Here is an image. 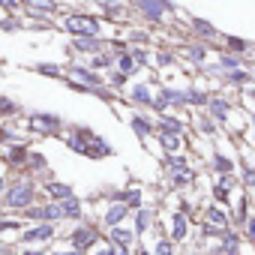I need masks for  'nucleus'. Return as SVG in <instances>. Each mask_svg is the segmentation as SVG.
<instances>
[{
	"mask_svg": "<svg viewBox=\"0 0 255 255\" xmlns=\"http://www.w3.org/2000/svg\"><path fill=\"white\" fill-rule=\"evenodd\" d=\"M129 99H132L135 105H153V93H150V87H147L144 81L129 87Z\"/></svg>",
	"mask_w": 255,
	"mask_h": 255,
	"instance_id": "10",
	"label": "nucleus"
},
{
	"mask_svg": "<svg viewBox=\"0 0 255 255\" xmlns=\"http://www.w3.org/2000/svg\"><path fill=\"white\" fill-rule=\"evenodd\" d=\"M186 57H189L195 66H201L204 57H207V48H204V45H189V48H186Z\"/></svg>",
	"mask_w": 255,
	"mask_h": 255,
	"instance_id": "22",
	"label": "nucleus"
},
{
	"mask_svg": "<svg viewBox=\"0 0 255 255\" xmlns=\"http://www.w3.org/2000/svg\"><path fill=\"white\" fill-rule=\"evenodd\" d=\"M84 249H69V252H57V255H81Z\"/></svg>",
	"mask_w": 255,
	"mask_h": 255,
	"instance_id": "49",
	"label": "nucleus"
},
{
	"mask_svg": "<svg viewBox=\"0 0 255 255\" xmlns=\"http://www.w3.org/2000/svg\"><path fill=\"white\" fill-rule=\"evenodd\" d=\"M153 255H174V246H171L168 240H159L156 249H153Z\"/></svg>",
	"mask_w": 255,
	"mask_h": 255,
	"instance_id": "38",
	"label": "nucleus"
},
{
	"mask_svg": "<svg viewBox=\"0 0 255 255\" xmlns=\"http://www.w3.org/2000/svg\"><path fill=\"white\" fill-rule=\"evenodd\" d=\"M93 3H99V6H114V3H120V0H93Z\"/></svg>",
	"mask_w": 255,
	"mask_h": 255,
	"instance_id": "46",
	"label": "nucleus"
},
{
	"mask_svg": "<svg viewBox=\"0 0 255 255\" xmlns=\"http://www.w3.org/2000/svg\"><path fill=\"white\" fill-rule=\"evenodd\" d=\"M18 111V105L12 102V99H6V96H0V114H15Z\"/></svg>",
	"mask_w": 255,
	"mask_h": 255,
	"instance_id": "36",
	"label": "nucleus"
},
{
	"mask_svg": "<svg viewBox=\"0 0 255 255\" xmlns=\"http://www.w3.org/2000/svg\"><path fill=\"white\" fill-rule=\"evenodd\" d=\"M225 42H228V48H231L234 54H243V51H249V42H246V39H240V36H228Z\"/></svg>",
	"mask_w": 255,
	"mask_h": 255,
	"instance_id": "26",
	"label": "nucleus"
},
{
	"mask_svg": "<svg viewBox=\"0 0 255 255\" xmlns=\"http://www.w3.org/2000/svg\"><path fill=\"white\" fill-rule=\"evenodd\" d=\"M0 27H3V30H21V21L18 18H3V21H0Z\"/></svg>",
	"mask_w": 255,
	"mask_h": 255,
	"instance_id": "41",
	"label": "nucleus"
},
{
	"mask_svg": "<svg viewBox=\"0 0 255 255\" xmlns=\"http://www.w3.org/2000/svg\"><path fill=\"white\" fill-rule=\"evenodd\" d=\"M246 234H249V240L255 243V219H249V222H246Z\"/></svg>",
	"mask_w": 255,
	"mask_h": 255,
	"instance_id": "45",
	"label": "nucleus"
},
{
	"mask_svg": "<svg viewBox=\"0 0 255 255\" xmlns=\"http://www.w3.org/2000/svg\"><path fill=\"white\" fill-rule=\"evenodd\" d=\"M132 6H135V9L144 15V21H150V24L165 21V15L174 9L171 0H132Z\"/></svg>",
	"mask_w": 255,
	"mask_h": 255,
	"instance_id": "2",
	"label": "nucleus"
},
{
	"mask_svg": "<svg viewBox=\"0 0 255 255\" xmlns=\"http://www.w3.org/2000/svg\"><path fill=\"white\" fill-rule=\"evenodd\" d=\"M96 255H114V252H111V249H105V252H96Z\"/></svg>",
	"mask_w": 255,
	"mask_h": 255,
	"instance_id": "52",
	"label": "nucleus"
},
{
	"mask_svg": "<svg viewBox=\"0 0 255 255\" xmlns=\"http://www.w3.org/2000/svg\"><path fill=\"white\" fill-rule=\"evenodd\" d=\"M138 255H150V252H144V249H138Z\"/></svg>",
	"mask_w": 255,
	"mask_h": 255,
	"instance_id": "53",
	"label": "nucleus"
},
{
	"mask_svg": "<svg viewBox=\"0 0 255 255\" xmlns=\"http://www.w3.org/2000/svg\"><path fill=\"white\" fill-rule=\"evenodd\" d=\"M21 255H42V252H36V249H24Z\"/></svg>",
	"mask_w": 255,
	"mask_h": 255,
	"instance_id": "50",
	"label": "nucleus"
},
{
	"mask_svg": "<svg viewBox=\"0 0 255 255\" xmlns=\"http://www.w3.org/2000/svg\"><path fill=\"white\" fill-rule=\"evenodd\" d=\"M87 156H111V147L102 141V138H96V135H90L87 138V150H84Z\"/></svg>",
	"mask_w": 255,
	"mask_h": 255,
	"instance_id": "14",
	"label": "nucleus"
},
{
	"mask_svg": "<svg viewBox=\"0 0 255 255\" xmlns=\"http://www.w3.org/2000/svg\"><path fill=\"white\" fill-rule=\"evenodd\" d=\"M129 54L135 57V63H138V66H144V63H147V51H144V48H129Z\"/></svg>",
	"mask_w": 255,
	"mask_h": 255,
	"instance_id": "40",
	"label": "nucleus"
},
{
	"mask_svg": "<svg viewBox=\"0 0 255 255\" xmlns=\"http://www.w3.org/2000/svg\"><path fill=\"white\" fill-rule=\"evenodd\" d=\"M66 75H69V81H78V84H87V87H102V84H105V78H102L96 69L84 66V63H69Z\"/></svg>",
	"mask_w": 255,
	"mask_h": 255,
	"instance_id": "3",
	"label": "nucleus"
},
{
	"mask_svg": "<svg viewBox=\"0 0 255 255\" xmlns=\"http://www.w3.org/2000/svg\"><path fill=\"white\" fill-rule=\"evenodd\" d=\"M30 216H36V219H63V207L60 204H48L42 210H30Z\"/></svg>",
	"mask_w": 255,
	"mask_h": 255,
	"instance_id": "17",
	"label": "nucleus"
},
{
	"mask_svg": "<svg viewBox=\"0 0 255 255\" xmlns=\"http://www.w3.org/2000/svg\"><path fill=\"white\" fill-rule=\"evenodd\" d=\"M228 255H234V252H228Z\"/></svg>",
	"mask_w": 255,
	"mask_h": 255,
	"instance_id": "56",
	"label": "nucleus"
},
{
	"mask_svg": "<svg viewBox=\"0 0 255 255\" xmlns=\"http://www.w3.org/2000/svg\"><path fill=\"white\" fill-rule=\"evenodd\" d=\"M189 180H192V171H189V168H180V171H174L171 186H183V183H189Z\"/></svg>",
	"mask_w": 255,
	"mask_h": 255,
	"instance_id": "32",
	"label": "nucleus"
},
{
	"mask_svg": "<svg viewBox=\"0 0 255 255\" xmlns=\"http://www.w3.org/2000/svg\"><path fill=\"white\" fill-rule=\"evenodd\" d=\"M207 108H210V114H213L216 120H228V111H231V108H228V102H225V99H210V102H207Z\"/></svg>",
	"mask_w": 255,
	"mask_h": 255,
	"instance_id": "19",
	"label": "nucleus"
},
{
	"mask_svg": "<svg viewBox=\"0 0 255 255\" xmlns=\"http://www.w3.org/2000/svg\"><path fill=\"white\" fill-rule=\"evenodd\" d=\"M180 129H183V123H180L177 117H162V120H159V132H174V135H177Z\"/></svg>",
	"mask_w": 255,
	"mask_h": 255,
	"instance_id": "21",
	"label": "nucleus"
},
{
	"mask_svg": "<svg viewBox=\"0 0 255 255\" xmlns=\"http://www.w3.org/2000/svg\"><path fill=\"white\" fill-rule=\"evenodd\" d=\"M63 216H72V219H78L81 216V204H78V198L75 195H69V198H63Z\"/></svg>",
	"mask_w": 255,
	"mask_h": 255,
	"instance_id": "20",
	"label": "nucleus"
},
{
	"mask_svg": "<svg viewBox=\"0 0 255 255\" xmlns=\"http://www.w3.org/2000/svg\"><path fill=\"white\" fill-rule=\"evenodd\" d=\"M171 63H174L171 51H156V66H171Z\"/></svg>",
	"mask_w": 255,
	"mask_h": 255,
	"instance_id": "37",
	"label": "nucleus"
},
{
	"mask_svg": "<svg viewBox=\"0 0 255 255\" xmlns=\"http://www.w3.org/2000/svg\"><path fill=\"white\" fill-rule=\"evenodd\" d=\"M30 129H36V132H57L60 129V117L57 114H30Z\"/></svg>",
	"mask_w": 255,
	"mask_h": 255,
	"instance_id": "6",
	"label": "nucleus"
},
{
	"mask_svg": "<svg viewBox=\"0 0 255 255\" xmlns=\"http://www.w3.org/2000/svg\"><path fill=\"white\" fill-rule=\"evenodd\" d=\"M132 132H135L138 138H147V135L153 132V123H150L147 117H141V114H135V117H132Z\"/></svg>",
	"mask_w": 255,
	"mask_h": 255,
	"instance_id": "15",
	"label": "nucleus"
},
{
	"mask_svg": "<svg viewBox=\"0 0 255 255\" xmlns=\"http://www.w3.org/2000/svg\"><path fill=\"white\" fill-rule=\"evenodd\" d=\"M135 219H138V222H135V228H138V231H144V228L150 225L153 213H150V210H138V216H135Z\"/></svg>",
	"mask_w": 255,
	"mask_h": 255,
	"instance_id": "34",
	"label": "nucleus"
},
{
	"mask_svg": "<svg viewBox=\"0 0 255 255\" xmlns=\"http://www.w3.org/2000/svg\"><path fill=\"white\" fill-rule=\"evenodd\" d=\"M111 252H114V255H129V249H126V246H114Z\"/></svg>",
	"mask_w": 255,
	"mask_h": 255,
	"instance_id": "47",
	"label": "nucleus"
},
{
	"mask_svg": "<svg viewBox=\"0 0 255 255\" xmlns=\"http://www.w3.org/2000/svg\"><path fill=\"white\" fill-rule=\"evenodd\" d=\"M165 165H168V168H171V171H180V168H189V165H186V159H183V156H168V159H165Z\"/></svg>",
	"mask_w": 255,
	"mask_h": 255,
	"instance_id": "35",
	"label": "nucleus"
},
{
	"mask_svg": "<svg viewBox=\"0 0 255 255\" xmlns=\"http://www.w3.org/2000/svg\"><path fill=\"white\" fill-rule=\"evenodd\" d=\"M213 195H216V201H228V189H225V186H219Z\"/></svg>",
	"mask_w": 255,
	"mask_h": 255,
	"instance_id": "44",
	"label": "nucleus"
},
{
	"mask_svg": "<svg viewBox=\"0 0 255 255\" xmlns=\"http://www.w3.org/2000/svg\"><path fill=\"white\" fill-rule=\"evenodd\" d=\"M189 27H192L201 39H213V36H216V27H213L210 21H204V18H189Z\"/></svg>",
	"mask_w": 255,
	"mask_h": 255,
	"instance_id": "13",
	"label": "nucleus"
},
{
	"mask_svg": "<svg viewBox=\"0 0 255 255\" xmlns=\"http://www.w3.org/2000/svg\"><path fill=\"white\" fill-rule=\"evenodd\" d=\"M225 81H228V84H246V81H249V72L231 69V72H225Z\"/></svg>",
	"mask_w": 255,
	"mask_h": 255,
	"instance_id": "27",
	"label": "nucleus"
},
{
	"mask_svg": "<svg viewBox=\"0 0 255 255\" xmlns=\"http://www.w3.org/2000/svg\"><path fill=\"white\" fill-rule=\"evenodd\" d=\"M114 63H117V54L114 51H96V54H90V69H96V72H102V69H114Z\"/></svg>",
	"mask_w": 255,
	"mask_h": 255,
	"instance_id": "8",
	"label": "nucleus"
},
{
	"mask_svg": "<svg viewBox=\"0 0 255 255\" xmlns=\"http://www.w3.org/2000/svg\"><path fill=\"white\" fill-rule=\"evenodd\" d=\"M54 234V225H39V228H30V231H24V243H39V240H48Z\"/></svg>",
	"mask_w": 255,
	"mask_h": 255,
	"instance_id": "12",
	"label": "nucleus"
},
{
	"mask_svg": "<svg viewBox=\"0 0 255 255\" xmlns=\"http://www.w3.org/2000/svg\"><path fill=\"white\" fill-rule=\"evenodd\" d=\"M9 207H27L30 201H33V186L30 183H24V180H18L9 192H6V198H3Z\"/></svg>",
	"mask_w": 255,
	"mask_h": 255,
	"instance_id": "4",
	"label": "nucleus"
},
{
	"mask_svg": "<svg viewBox=\"0 0 255 255\" xmlns=\"http://www.w3.org/2000/svg\"><path fill=\"white\" fill-rule=\"evenodd\" d=\"M168 105H186V90H174V87H162V93L153 99L156 111H165Z\"/></svg>",
	"mask_w": 255,
	"mask_h": 255,
	"instance_id": "5",
	"label": "nucleus"
},
{
	"mask_svg": "<svg viewBox=\"0 0 255 255\" xmlns=\"http://www.w3.org/2000/svg\"><path fill=\"white\" fill-rule=\"evenodd\" d=\"M18 228H21V225H18V222H9V219L0 222V231H18Z\"/></svg>",
	"mask_w": 255,
	"mask_h": 255,
	"instance_id": "43",
	"label": "nucleus"
},
{
	"mask_svg": "<svg viewBox=\"0 0 255 255\" xmlns=\"http://www.w3.org/2000/svg\"><path fill=\"white\" fill-rule=\"evenodd\" d=\"M171 222H174V240H183V237H186V216L177 213Z\"/></svg>",
	"mask_w": 255,
	"mask_h": 255,
	"instance_id": "30",
	"label": "nucleus"
},
{
	"mask_svg": "<svg viewBox=\"0 0 255 255\" xmlns=\"http://www.w3.org/2000/svg\"><path fill=\"white\" fill-rule=\"evenodd\" d=\"M219 69H225V72L240 69V57H237V54H222V57H219Z\"/></svg>",
	"mask_w": 255,
	"mask_h": 255,
	"instance_id": "23",
	"label": "nucleus"
},
{
	"mask_svg": "<svg viewBox=\"0 0 255 255\" xmlns=\"http://www.w3.org/2000/svg\"><path fill=\"white\" fill-rule=\"evenodd\" d=\"M162 147H165L168 153H174V150H180V138H177L174 132H162Z\"/></svg>",
	"mask_w": 255,
	"mask_h": 255,
	"instance_id": "28",
	"label": "nucleus"
},
{
	"mask_svg": "<svg viewBox=\"0 0 255 255\" xmlns=\"http://www.w3.org/2000/svg\"><path fill=\"white\" fill-rule=\"evenodd\" d=\"M252 75H255V69H252Z\"/></svg>",
	"mask_w": 255,
	"mask_h": 255,
	"instance_id": "55",
	"label": "nucleus"
},
{
	"mask_svg": "<svg viewBox=\"0 0 255 255\" xmlns=\"http://www.w3.org/2000/svg\"><path fill=\"white\" fill-rule=\"evenodd\" d=\"M33 69H36L39 75H51V78H60V75H63V69H60V66H54V63H36Z\"/></svg>",
	"mask_w": 255,
	"mask_h": 255,
	"instance_id": "24",
	"label": "nucleus"
},
{
	"mask_svg": "<svg viewBox=\"0 0 255 255\" xmlns=\"http://www.w3.org/2000/svg\"><path fill=\"white\" fill-rule=\"evenodd\" d=\"M63 30L72 33V36H99L102 21L96 15H87V12H72V15L63 18Z\"/></svg>",
	"mask_w": 255,
	"mask_h": 255,
	"instance_id": "1",
	"label": "nucleus"
},
{
	"mask_svg": "<svg viewBox=\"0 0 255 255\" xmlns=\"http://www.w3.org/2000/svg\"><path fill=\"white\" fill-rule=\"evenodd\" d=\"M252 120H255V114H252Z\"/></svg>",
	"mask_w": 255,
	"mask_h": 255,
	"instance_id": "54",
	"label": "nucleus"
},
{
	"mask_svg": "<svg viewBox=\"0 0 255 255\" xmlns=\"http://www.w3.org/2000/svg\"><path fill=\"white\" fill-rule=\"evenodd\" d=\"M114 69H120L123 75H129V78H132V75H138V69H141V66L135 63V57H132L129 51H123V54H117V63H114Z\"/></svg>",
	"mask_w": 255,
	"mask_h": 255,
	"instance_id": "9",
	"label": "nucleus"
},
{
	"mask_svg": "<svg viewBox=\"0 0 255 255\" xmlns=\"http://www.w3.org/2000/svg\"><path fill=\"white\" fill-rule=\"evenodd\" d=\"M117 198H120V201H123V204H126V207H129V204H132V207H135V204H138V201H141V192H138V189H129V192H120V195H117Z\"/></svg>",
	"mask_w": 255,
	"mask_h": 255,
	"instance_id": "31",
	"label": "nucleus"
},
{
	"mask_svg": "<svg viewBox=\"0 0 255 255\" xmlns=\"http://www.w3.org/2000/svg\"><path fill=\"white\" fill-rule=\"evenodd\" d=\"M126 216V204L123 201H117V204H111L108 207V213H105V225L111 228V225H120V219Z\"/></svg>",
	"mask_w": 255,
	"mask_h": 255,
	"instance_id": "16",
	"label": "nucleus"
},
{
	"mask_svg": "<svg viewBox=\"0 0 255 255\" xmlns=\"http://www.w3.org/2000/svg\"><path fill=\"white\" fill-rule=\"evenodd\" d=\"M213 165H216V168H219L222 174H228V171H231V162H228L225 156H216V159H213Z\"/></svg>",
	"mask_w": 255,
	"mask_h": 255,
	"instance_id": "42",
	"label": "nucleus"
},
{
	"mask_svg": "<svg viewBox=\"0 0 255 255\" xmlns=\"http://www.w3.org/2000/svg\"><path fill=\"white\" fill-rule=\"evenodd\" d=\"M18 6H21V0H0V9H3V12H18Z\"/></svg>",
	"mask_w": 255,
	"mask_h": 255,
	"instance_id": "39",
	"label": "nucleus"
},
{
	"mask_svg": "<svg viewBox=\"0 0 255 255\" xmlns=\"http://www.w3.org/2000/svg\"><path fill=\"white\" fill-rule=\"evenodd\" d=\"M126 81H129V75H123L120 69H111V75H108V84L111 87H123Z\"/></svg>",
	"mask_w": 255,
	"mask_h": 255,
	"instance_id": "33",
	"label": "nucleus"
},
{
	"mask_svg": "<svg viewBox=\"0 0 255 255\" xmlns=\"http://www.w3.org/2000/svg\"><path fill=\"white\" fill-rule=\"evenodd\" d=\"M204 102H210L204 90H186V105H204Z\"/></svg>",
	"mask_w": 255,
	"mask_h": 255,
	"instance_id": "25",
	"label": "nucleus"
},
{
	"mask_svg": "<svg viewBox=\"0 0 255 255\" xmlns=\"http://www.w3.org/2000/svg\"><path fill=\"white\" fill-rule=\"evenodd\" d=\"M3 186H6V183H3V174H0V192H3Z\"/></svg>",
	"mask_w": 255,
	"mask_h": 255,
	"instance_id": "51",
	"label": "nucleus"
},
{
	"mask_svg": "<svg viewBox=\"0 0 255 255\" xmlns=\"http://www.w3.org/2000/svg\"><path fill=\"white\" fill-rule=\"evenodd\" d=\"M105 42L99 36H72V51H81V54H96L102 51Z\"/></svg>",
	"mask_w": 255,
	"mask_h": 255,
	"instance_id": "7",
	"label": "nucleus"
},
{
	"mask_svg": "<svg viewBox=\"0 0 255 255\" xmlns=\"http://www.w3.org/2000/svg\"><path fill=\"white\" fill-rule=\"evenodd\" d=\"M111 243L114 246H129L132 243V231H126L120 225H111Z\"/></svg>",
	"mask_w": 255,
	"mask_h": 255,
	"instance_id": "18",
	"label": "nucleus"
},
{
	"mask_svg": "<svg viewBox=\"0 0 255 255\" xmlns=\"http://www.w3.org/2000/svg\"><path fill=\"white\" fill-rule=\"evenodd\" d=\"M93 240H96V231H90V228H75L72 237H69V243H72L75 249H84V246H90Z\"/></svg>",
	"mask_w": 255,
	"mask_h": 255,
	"instance_id": "11",
	"label": "nucleus"
},
{
	"mask_svg": "<svg viewBox=\"0 0 255 255\" xmlns=\"http://www.w3.org/2000/svg\"><path fill=\"white\" fill-rule=\"evenodd\" d=\"M246 183H249V186H255V171H252V168L246 171Z\"/></svg>",
	"mask_w": 255,
	"mask_h": 255,
	"instance_id": "48",
	"label": "nucleus"
},
{
	"mask_svg": "<svg viewBox=\"0 0 255 255\" xmlns=\"http://www.w3.org/2000/svg\"><path fill=\"white\" fill-rule=\"evenodd\" d=\"M48 195H54V198H60V201H63V198H69V195H72V189H69V186H63V183H48Z\"/></svg>",
	"mask_w": 255,
	"mask_h": 255,
	"instance_id": "29",
	"label": "nucleus"
}]
</instances>
